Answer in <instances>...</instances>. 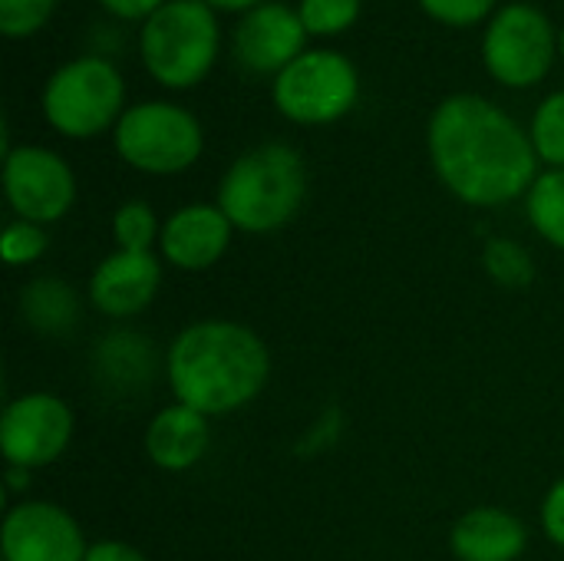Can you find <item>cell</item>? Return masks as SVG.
I'll list each match as a JSON object with an SVG mask.
<instances>
[{
  "label": "cell",
  "instance_id": "1",
  "mask_svg": "<svg viewBox=\"0 0 564 561\" xmlns=\"http://www.w3.org/2000/svg\"><path fill=\"white\" fill-rule=\"evenodd\" d=\"M426 149L440 182L473 208L509 205L539 179L532 136L476 93H453L433 109Z\"/></svg>",
  "mask_w": 564,
  "mask_h": 561
},
{
  "label": "cell",
  "instance_id": "2",
  "mask_svg": "<svg viewBox=\"0 0 564 561\" xmlns=\"http://www.w3.org/2000/svg\"><path fill=\"white\" fill-rule=\"evenodd\" d=\"M165 380L175 403L225 417L261 397L271 380V354L251 327L208 317L175 334L165 350Z\"/></svg>",
  "mask_w": 564,
  "mask_h": 561
},
{
  "label": "cell",
  "instance_id": "3",
  "mask_svg": "<svg viewBox=\"0 0 564 561\" xmlns=\"http://www.w3.org/2000/svg\"><path fill=\"white\" fill-rule=\"evenodd\" d=\"M307 195V169L297 149L264 142L241 152L218 182V208L238 231L268 235L291 225Z\"/></svg>",
  "mask_w": 564,
  "mask_h": 561
},
{
  "label": "cell",
  "instance_id": "4",
  "mask_svg": "<svg viewBox=\"0 0 564 561\" xmlns=\"http://www.w3.org/2000/svg\"><path fill=\"white\" fill-rule=\"evenodd\" d=\"M221 50V26L205 0H165L139 30L145 73L165 89L198 86Z\"/></svg>",
  "mask_w": 564,
  "mask_h": 561
},
{
  "label": "cell",
  "instance_id": "5",
  "mask_svg": "<svg viewBox=\"0 0 564 561\" xmlns=\"http://www.w3.org/2000/svg\"><path fill=\"white\" fill-rule=\"evenodd\" d=\"M43 119L66 139H96L116 129L126 106V79L106 56H73L59 63L40 93Z\"/></svg>",
  "mask_w": 564,
  "mask_h": 561
},
{
  "label": "cell",
  "instance_id": "6",
  "mask_svg": "<svg viewBox=\"0 0 564 561\" xmlns=\"http://www.w3.org/2000/svg\"><path fill=\"white\" fill-rule=\"evenodd\" d=\"M116 155L145 175H178L202 159L205 132L195 112L178 103L149 99L122 112L112 129Z\"/></svg>",
  "mask_w": 564,
  "mask_h": 561
},
{
  "label": "cell",
  "instance_id": "7",
  "mask_svg": "<svg viewBox=\"0 0 564 561\" xmlns=\"http://www.w3.org/2000/svg\"><path fill=\"white\" fill-rule=\"evenodd\" d=\"M274 109L297 126H330L360 99V73L340 50H304L271 83Z\"/></svg>",
  "mask_w": 564,
  "mask_h": 561
},
{
  "label": "cell",
  "instance_id": "8",
  "mask_svg": "<svg viewBox=\"0 0 564 561\" xmlns=\"http://www.w3.org/2000/svg\"><path fill=\"white\" fill-rule=\"evenodd\" d=\"M558 33L535 3H506L482 33V63L489 76L509 89H529L552 73Z\"/></svg>",
  "mask_w": 564,
  "mask_h": 561
},
{
  "label": "cell",
  "instance_id": "9",
  "mask_svg": "<svg viewBox=\"0 0 564 561\" xmlns=\"http://www.w3.org/2000/svg\"><path fill=\"white\" fill-rule=\"evenodd\" d=\"M3 195L17 218L53 225L76 202V175L59 152L46 145H17L3 152Z\"/></svg>",
  "mask_w": 564,
  "mask_h": 561
},
{
  "label": "cell",
  "instance_id": "10",
  "mask_svg": "<svg viewBox=\"0 0 564 561\" xmlns=\"http://www.w3.org/2000/svg\"><path fill=\"white\" fill-rule=\"evenodd\" d=\"M73 410L46 390H30L3 407L0 453L7 466L43 470L56 463L73 440Z\"/></svg>",
  "mask_w": 564,
  "mask_h": 561
},
{
  "label": "cell",
  "instance_id": "11",
  "mask_svg": "<svg viewBox=\"0 0 564 561\" xmlns=\"http://www.w3.org/2000/svg\"><path fill=\"white\" fill-rule=\"evenodd\" d=\"M86 536L79 522L56 503L23 499L0 526L3 561H86Z\"/></svg>",
  "mask_w": 564,
  "mask_h": 561
},
{
  "label": "cell",
  "instance_id": "12",
  "mask_svg": "<svg viewBox=\"0 0 564 561\" xmlns=\"http://www.w3.org/2000/svg\"><path fill=\"white\" fill-rule=\"evenodd\" d=\"M307 30L297 7L264 0L261 7L238 17L231 30L235 60L258 76H278L307 50Z\"/></svg>",
  "mask_w": 564,
  "mask_h": 561
},
{
  "label": "cell",
  "instance_id": "13",
  "mask_svg": "<svg viewBox=\"0 0 564 561\" xmlns=\"http://www.w3.org/2000/svg\"><path fill=\"white\" fill-rule=\"evenodd\" d=\"M231 235H235V225L218 205L192 202V205L175 208L162 222L159 251L172 268L198 274V271L215 268L225 258Z\"/></svg>",
  "mask_w": 564,
  "mask_h": 561
},
{
  "label": "cell",
  "instance_id": "14",
  "mask_svg": "<svg viewBox=\"0 0 564 561\" xmlns=\"http://www.w3.org/2000/svg\"><path fill=\"white\" fill-rule=\"evenodd\" d=\"M162 288V261L155 251H122L116 248L102 258L89 278V301L99 314L126 321L142 314Z\"/></svg>",
  "mask_w": 564,
  "mask_h": 561
},
{
  "label": "cell",
  "instance_id": "15",
  "mask_svg": "<svg viewBox=\"0 0 564 561\" xmlns=\"http://www.w3.org/2000/svg\"><path fill=\"white\" fill-rule=\"evenodd\" d=\"M525 546V522L499 506H476L463 513L449 532V549L459 561H519Z\"/></svg>",
  "mask_w": 564,
  "mask_h": 561
},
{
  "label": "cell",
  "instance_id": "16",
  "mask_svg": "<svg viewBox=\"0 0 564 561\" xmlns=\"http://www.w3.org/2000/svg\"><path fill=\"white\" fill-rule=\"evenodd\" d=\"M208 446H212L208 417L185 403L162 407L145 430V456L152 460V466L165 473H185L198 466Z\"/></svg>",
  "mask_w": 564,
  "mask_h": 561
},
{
  "label": "cell",
  "instance_id": "17",
  "mask_svg": "<svg viewBox=\"0 0 564 561\" xmlns=\"http://www.w3.org/2000/svg\"><path fill=\"white\" fill-rule=\"evenodd\" d=\"M96 374L112 390H139L155 374V350L135 331H112L96 344Z\"/></svg>",
  "mask_w": 564,
  "mask_h": 561
},
{
  "label": "cell",
  "instance_id": "18",
  "mask_svg": "<svg viewBox=\"0 0 564 561\" xmlns=\"http://www.w3.org/2000/svg\"><path fill=\"white\" fill-rule=\"evenodd\" d=\"M79 294L63 278H33L20 291V317L36 334H69L79 321Z\"/></svg>",
  "mask_w": 564,
  "mask_h": 561
},
{
  "label": "cell",
  "instance_id": "19",
  "mask_svg": "<svg viewBox=\"0 0 564 561\" xmlns=\"http://www.w3.org/2000/svg\"><path fill=\"white\" fill-rule=\"evenodd\" d=\"M525 212L532 228L552 248L564 251V169L539 172L535 185L525 195Z\"/></svg>",
  "mask_w": 564,
  "mask_h": 561
},
{
  "label": "cell",
  "instance_id": "20",
  "mask_svg": "<svg viewBox=\"0 0 564 561\" xmlns=\"http://www.w3.org/2000/svg\"><path fill=\"white\" fill-rule=\"evenodd\" d=\"M482 268L499 288H509V291L529 288L535 281V261L529 248L512 238H489L482 248Z\"/></svg>",
  "mask_w": 564,
  "mask_h": 561
},
{
  "label": "cell",
  "instance_id": "21",
  "mask_svg": "<svg viewBox=\"0 0 564 561\" xmlns=\"http://www.w3.org/2000/svg\"><path fill=\"white\" fill-rule=\"evenodd\" d=\"M112 238L122 251H152L162 238L159 215L149 202H122L112 215Z\"/></svg>",
  "mask_w": 564,
  "mask_h": 561
},
{
  "label": "cell",
  "instance_id": "22",
  "mask_svg": "<svg viewBox=\"0 0 564 561\" xmlns=\"http://www.w3.org/2000/svg\"><path fill=\"white\" fill-rule=\"evenodd\" d=\"M539 162L549 169H564V89L545 96L529 126Z\"/></svg>",
  "mask_w": 564,
  "mask_h": 561
},
{
  "label": "cell",
  "instance_id": "23",
  "mask_svg": "<svg viewBox=\"0 0 564 561\" xmlns=\"http://www.w3.org/2000/svg\"><path fill=\"white\" fill-rule=\"evenodd\" d=\"M364 0H301L297 13L311 36H337L360 20Z\"/></svg>",
  "mask_w": 564,
  "mask_h": 561
},
{
  "label": "cell",
  "instance_id": "24",
  "mask_svg": "<svg viewBox=\"0 0 564 561\" xmlns=\"http://www.w3.org/2000/svg\"><path fill=\"white\" fill-rule=\"evenodd\" d=\"M50 248V238H46V225H33V222H23V218H13L7 228H3V238H0V255L10 268H23V265H33L46 255Z\"/></svg>",
  "mask_w": 564,
  "mask_h": 561
},
{
  "label": "cell",
  "instance_id": "25",
  "mask_svg": "<svg viewBox=\"0 0 564 561\" xmlns=\"http://www.w3.org/2000/svg\"><path fill=\"white\" fill-rule=\"evenodd\" d=\"M56 0H0V33L10 40L33 36L50 23Z\"/></svg>",
  "mask_w": 564,
  "mask_h": 561
},
{
  "label": "cell",
  "instance_id": "26",
  "mask_svg": "<svg viewBox=\"0 0 564 561\" xmlns=\"http://www.w3.org/2000/svg\"><path fill=\"white\" fill-rule=\"evenodd\" d=\"M423 7L426 17H433L436 23L443 26H456V30H466V26H476V23H489L492 13L499 10L496 3L499 0H416Z\"/></svg>",
  "mask_w": 564,
  "mask_h": 561
},
{
  "label": "cell",
  "instance_id": "27",
  "mask_svg": "<svg viewBox=\"0 0 564 561\" xmlns=\"http://www.w3.org/2000/svg\"><path fill=\"white\" fill-rule=\"evenodd\" d=\"M542 529L558 549H564V476L549 489L542 503Z\"/></svg>",
  "mask_w": 564,
  "mask_h": 561
},
{
  "label": "cell",
  "instance_id": "28",
  "mask_svg": "<svg viewBox=\"0 0 564 561\" xmlns=\"http://www.w3.org/2000/svg\"><path fill=\"white\" fill-rule=\"evenodd\" d=\"M165 0H99V7L106 10V13H112V17H119V20H149L159 7H162Z\"/></svg>",
  "mask_w": 564,
  "mask_h": 561
},
{
  "label": "cell",
  "instance_id": "29",
  "mask_svg": "<svg viewBox=\"0 0 564 561\" xmlns=\"http://www.w3.org/2000/svg\"><path fill=\"white\" fill-rule=\"evenodd\" d=\"M86 561H149L135 546L129 542H116V539H106V542H93Z\"/></svg>",
  "mask_w": 564,
  "mask_h": 561
},
{
  "label": "cell",
  "instance_id": "30",
  "mask_svg": "<svg viewBox=\"0 0 564 561\" xmlns=\"http://www.w3.org/2000/svg\"><path fill=\"white\" fill-rule=\"evenodd\" d=\"M215 13H248V10H254V7H261L264 0H205Z\"/></svg>",
  "mask_w": 564,
  "mask_h": 561
},
{
  "label": "cell",
  "instance_id": "31",
  "mask_svg": "<svg viewBox=\"0 0 564 561\" xmlns=\"http://www.w3.org/2000/svg\"><path fill=\"white\" fill-rule=\"evenodd\" d=\"M26 486H30V470L10 466V470H7V489H10V493H23Z\"/></svg>",
  "mask_w": 564,
  "mask_h": 561
},
{
  "label": "cell",
  "instance_id": "32",
  "mask_svg": "<svg viewBox=\"0 0 564 561\" xmlns=\"http://www.w3.org/2000/svg\"><path fill=\"white\" fill-rule=\"evenodd\" d=\"M558 56H562V60H564V26H562V30H558Z\"/></svg>",
  "mask_w": 564,
  "mask_h": 561
}]
</instances>
